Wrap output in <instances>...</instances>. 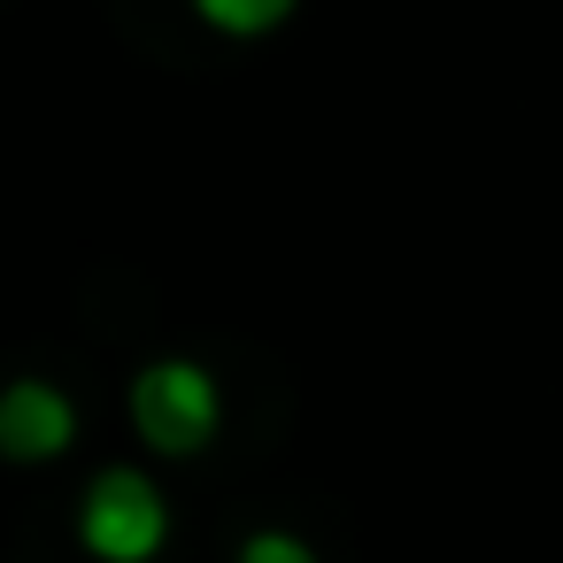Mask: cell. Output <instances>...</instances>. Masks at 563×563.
<instances>
[{"mask_svg":"<svg viewBox=\"0 0 563 563\" xmlns=\"http://www.w3.org/2000/svg\"><path fill=\"white\" fill-rule=\"evenodd\" d=\"M217 417H224L217 378L201 363H186V355H163V363H147L132 378V432L155 455H201L217 440Z\"/></svg>","mask_w":563,"mask_h":563,"instance_id":"6da1fadb","label":"cell"},{"mask_svg":"<svg viewBox=\"0 0 563 563\" xmlns=\"http://www.w3.org/2000/svg\"><path fill=\"white\" fill-rule=\"evenodd\" d=\"M78 540H86L101 563H147V555L170 540V509H163L155 478L132 471V463L93 471L86 509H78Z\"/></svg>","mask_w":563,"mask_h":563,"instance_id":"7a4b0ae2","label":"cell"},{"mask_svg":"<svg viewBox=\"0 0 563 563\" xmlns=\"http://www.w3.org/2000/svg\"><path fill=\"white\" fill-rule=\"evenodd\" d=\"M78 448V401L47 378H9L0 386V455L9 463H55Z\"/></svg>","mask_w":563,"mask_h":563,"instance_id":"3957f363","label":"cell"},{"mask_svg":"<svg viewBox=\"0 0 563 563\" xmlns=\"http://www.w3.org/2000/svg\"><path fill=\"white\" fill-rule=\"evenodd\" d=\"M301 9V0H194V16L224 40H271L286 16Z\"/></svg>","mask_w":563,"mask_h":563,"instance_id":"277c9868","label":"cell"},{"mask_svg":"<svg viewBox=\"0 0 563 563\" xmlns=\"http://www.w3.org/2000/svg\"><path fill=\"white\" fill-rule=\"evenodd\" d=\"M240 563H317V548L271 525V532H247V540H240Z\"/></svg>","mask_w":563,"mask_h":563,"instance_id":"5b68a950","label":"cell"}]
</instances>
